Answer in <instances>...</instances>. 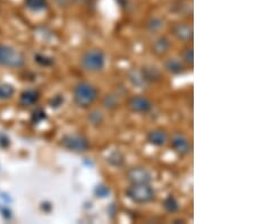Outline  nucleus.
<instances>
[{"label":"nucleus","mask_w":255,"mask_h":224,"mask_svg":"<svg viewBox=\"0 0 255 224\" xmlns=\"http://www.w3.org/2000/svg\"><path fill=\"white\" fill-rule=\"evenodd\" d=\"M108 162L114 166H121L124 164V155L121 152L116 150V152L110 154L108 157Z\"/></svg>","instance_id":"a211bd4d"},{"label":"nucleus","mask_w":255,"mask_h":224,"mask_svg":"<svg viewBox=\"0 0 255 224\" xmlns=\"http://www.w3.org/2000/svg\"><path fill=\"white\" fill-rule=\"evenodd\" d=\"M141 74L143 76L145 83L150 81V83H153V81H159L160 78H161V74L155 67H151V66H146L144 67L141 71Z\"/></svg>","instance_id":"ddd939ff"},{"label":"nucleus","mask_w":255,"mask_h":224,"mask_svg":"<svg viewBox=\"0 0 255 224\" xmlns=\"http://www.w3.org/2000/svg\"><path fill=\"white\" fill-rule=\"evenodd\" d=\"M25 64V58L13 48L0 44V65L9 68H20Z\"/></svg>","instance_id":"20e7f679"},{"label":"nucleus","mask_w":255,"mask_h":224,"mask_svg":"<svg viewBox=\"0 0 255 224\" xmlns=\"http://www.w3.org/2000/svg\"><path fill=\"white\" fill-rule=\"evenodd\" d=\"M147 141L154 146H162L167 143L168 135L161 129H154L147 134Z\"/></svg>","instance_id":"9d476101"},{"label":"nucleus","mask_w":255,"mask_h":224,"mask_svg":"<svg viewBox=\"0 0 255 224\" xmlns=\"http://www.w3.org/2000/svg\"><path fill=\"white\" fill-rule=\"evenodd\" d=\"M98 89L88 81H80L74 87V101L77 107L88 109L97 101Z\"/></svg>","instance_id":"f257e3e1"},{"label":"nucleus","mask_w":255,"mask_h":224,"mask_svg":"<svg viewBox=\"0 0 255 224\" xmlns=\"http://www.w3.org/2000/svg\"><path fill=\"white\" fill-rule=\"evenodd\" d=\"M127 180L131 185H149L152 181L151 173L144 168H133L126 174Z\"/></svg>","instance_id":"423d86ee"},{"label":"nucleus","mask_w":255,"mask_h":224,"mask_svg":"<svg viewBox=\"0 0 255 224\" xmlns=\"http://www.w3.org/2000/svg\"><path fill=\"white\" fill-rule=\"evenodd\" d=\"M163 207L168 213H176L179 210V204L177 202V199L174 196H168L163 202Z\"/></svg>","instance_id":"dca6fc26"},{"label":"nucleus","mask_w":255,"mask_h":224,"mask_svg":"<svg viewBox=\"0 0 255 224\" xmlns=\"http://www.w3.org/2000/svg\"><path fill=\"white\" fill-rule=\"evenodd\" d=\"M183 59L186 64L193 65L194 63V54H193V48H186L183 52Z\"/></svg>","instance_id":"412c9836"},{"label":"nucleus","mask_w":255,"mask_h":224,"mask_svg":"<svg viewBox=\"0 0 255 224\" xmlns=\"http://www.w3.org/2000/svg\"><path fill=\"white\" fill-rule=\"evenodd\" d=\"M39 93L36 91H26L20 95V104L23 107H30V105L35 104L39 100Z\"/></svg>","instance_id":"4468645a"},{"label":"nucleus","mask_w":255,"mask_h":224,"mask_svg":"<svg viewBox=\"0 0 255 224\" xmlns=\"http://www.w3.org/2000/svg\"><path fill=\"white\" fill-rule=\"evenodd\" d=\"M164 68H166L167 72L171 73L174 75H179L183 74L185 71V65L183 61L176 58H170L164 61Z\"/></svg>","instance_id":"9b49d317"},{"label":"nucleus","mask_w":255,"mask_h":224,"mask_svg":"<svg viewBox=\"0 0 255 224\" xmlns=\"http://www.w3.org/2000/svg\"><path fill=\"white\" fill-rule=\"evenodd\" d=\"M14 87L9 84H0V100H8L14 95Z\"/></svg>","instance_id":"f3484780"},{"label":"nucleus","mask_w":255,"mask_h":224,"mask_svg":"<svg viewBox=\"0 0 255 224\" xmlns=\"http://www.w3.org/2000/svg\"><path fill=\"white\" fill-rule=\"evenodd\" d=\"M81 65L88 72H100L106 65V55L99 49H91L82 55Z\"/></svg>","instance_id":"f03ea898"},{"label":"nucleus","mask_w":255,"mask_h":224,"mask_svg":"<svg viewBox=\"0 0 255 224\" xmlns=\"http://www.w3.org/2000/svg\"><path fill=\"white\" fill-rule=\"evenodd\" d=\"M128 108L133 112L147 113L152 109V102L144 95H135L129 99Z\"/></svg>","instance_id":"0eeeda50"},{"label":"nucleus","mask_w":255,"mask_h":224,"mask_svg":"<svg viewBox=\"0 0 255 224\" xmlns=\"http://www.w3.org/2000/svg\"><path fill=\"white\" fill-rule=\"evenodd\" d=\"M171 146L172 149H175V152L180 154V155H187V154L191 153L192 149L190 141H188L184 135H182V134H175V135L172 136Z\"/></svg>","instance_id":"6e6552de"},{"label":"nucleus","mask_w":255,"mask_h":224,"mask_svg":"<svg viewBox=\"0 0 255 224\" xmlns=\"http://www.w3.org/2000/svg\"><path fill=\"white\" fill-rule=\"evenodd\" d=\"M171 33L176 39L185 41V42H188V41L193 40V27L191 25H188V24H176V25H174L171 28Z\"/></svg>","instance_id":"1a4fd4ad"},{"label":"nucleus","mask_w":255,"mask_h":224,"mask_svg":"<svg viewBox=\"0 0 255 224\" xmlns=\"http://www.w3.org/2000/svg\"><path fill=\"white\" fill-rule=\"evenodd\" d=\"M25 5L32 11L44 10L48 6L47 0H25Z\"/></svg>","instance_id":"2eb2a0df"},{"label":"nucleus","mask_w":255,"mask_h":224,"mask_svg":"<svg viewBox=\"0 0 255 224\" xmlns=\"http://www.w3.org/2000/svg\"><path fill=\"white\" fill-rule=\"evenodd\" d=\"M162 25H163V24H162V22L159 18H152L146 24L147 28H149V30L152 31V32H155V31L160 30V28L162 27Z\"/></svg>","instance_id":"aec40b11"},{"label":"nucleus","mask_w":255,"mask_h":224,"mask_svg":"<svg viewBox=\"0 0 255 224\" xmlns=\"http://www.w3.org/2000/svg\"><path fill=\"white\" fill-rule=\"evenodd\" d=\"M104 107L107 109H115L118 107L117 99L113 95H107L104 99Z\"/></svg>","instance_id":"6ab92c4d"},{"label":"nucleus","mask_w":255,"mask_h":224,"mask_svg":"<svg viewBox=\"0 0 255 224\" xmlns=\"http://www.w3.org/2000/svg\"><path fill=\"white\" fill-rule=\"evenodd\" d=\"M61 145L66 149L76 153H83L90 149L89 140L84 135H80V134H69V135L64 136L63 140H61Z\"/></svg>","instance_id":"39448f33"},{"label":"nucleus","mask_w":255,"mask_h":224,"mask_svg":"<svg viewBox=\"0 0 255 224\" xmlns=\"http://www.w3.org/2000/svg\"><path fill=\"white\" fill-rule=\"evenodd\" d=\"M170 42L166 36H161L155 42L153 43V47H152V50H153V54L157 56H162L167 54L168 50H169Z\"/></svg>","instance_id":"f8f14e48"},{"label":"nucleus","mask_w":255,"mask_h":224,"mask_svg":"<svg viewBox=\"0 0 255 224\" xmlns=\"http://www.w3.org/2000/svg\"><path fill=\"white\" fill-rule=\"evenodd\" d=\"M94 193H96L98 197L105 198V197L108 196L110 190H109L108 187H106L105 185H100V186H97V188H96V190H94Z\"/></svg>","instance_id":"5701e85b"},{"label":"nucleus","mask_w":255,"mask_h":224,"mask_svg":"<svg viewBox=\"0 0 255 224\" xmlns=\"http://www.w3.org/2000/svg\"><path fill=\"white\" fill-rule=\"evenodd\" d=\"M90 121H91V124L93 125H100L102 121H104V116H102V113L100 111H93L91 115L89 117Z\"/></svg>","instance_id":"4be33fe9"},{"label":"nucleus","mask_w":255,"mask_h":224,"mask_svg":"<svg viewBox=\"0 0 255 224\" xmlns=\"http://www.w3.org/2000/svg\"><path fill=\"white\" fill-rule=\"evenodd\" d=\"M126 196L136 204H146L153 201L155 193L149 185H131L126 190Z\"/></svg>","instance_id":"7ed1b4c3"},{"label":"nucleus","mask_w":255,"mask_h":224,"mask_svg":"<svg viewBox=\"0 0 255 224\" xmlns=\"http://www.w3.org/2000/svg\"><path fill=\"white\" fill-rule=\"evenodd\" d=\"M74 1H77V2H84L86 0H74Z\"/></svg>","instance_id":"b1692460"}]
</instances>
